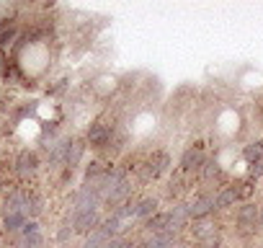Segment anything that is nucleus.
Masks as SVG:
<instances>
[{"instance_id":"nucleus-13","label":"nucleus","mask_w":263,"mask_h":248,"mask_svg":"<svg viewBox=\"0 0 263 248\" xmlns=\"http://www.w3.org/2000/svg\"><path fill=\"white\" fill-rule=\"evenodd\" d=\"M24 220H26V215H24V212H16V215H6V230L16 233L18 227H24Z\"/></svg>"},{"instance_id":"nucleus-2","label":"nucleus","mask_w":263,"mask_h":248,"mask_svg":"<svg viewBox=\"0 0 263 248\" xmlns=\"http://www.w3.org/2000/svg\"><path fill=\"white\" fill-rule=\"evenodd\" d=\"M114 132H116V130L111 127V124H106V121H93L90 130H88V145L96 148V150H103V148L111 145Z\"/></svg>"},{"instance_id":"nucleus-8","label":"nucleus","mask_w":263,"mask_h":248,"mask_svg":"<svg viewBox=\"0 0 263 248\" xmlns=\"http://www.w3.org/2000/svg\"><path fill=\"white\" fill-rule=\"evenodd\" d=\"M258 222H260V209L255 204H245L237 215V225L240 227H255Z\"/></svg>"},{"instance_id":"nucleus-11","label":"nucleus","mask_w":263,"mask_h":248,"mask_svg":"<svg viewBox=\"0 0 263 248\" xmlns=\"http://www.w3.org/2000/svg\"><path fill=\"white\" fill-rule=\"evenodd\" d=\"M83 150H85V143H70V150H67L65 163H67L70 168H75V166L80 163V158H83Z\"/></svg>"},{"instance_id":"nucleus-5","label":"nucleus","mask_w":263,"mask_h":248,"mask_svg":"<svg viewBox=\"0 0 263 248\" xmlns=\"http://www.w3.org/2000/svg\"><path fill=\"white\" fill-rule=\"evenodd\" d=\"M129 194H132V184H129V179H124V181H119V184L106 194V204L116 209L119 204H124V202L129 199Z\"/></svg>"},{"instance_id":"nucleus-15","label":"nucleus","mask_w":263,"mask_h":248,"mask_svg":"<svg viewBox=\"0 0 263 248\" xmlns=\"http://www.w3.org/2000/svg\"><path fill=\"white\" fill-rule=\"evenodd\" d=\"M103 248H132V240L129 238H121V235H116L114 240H108Z\"/></svg>"},{"instance_id":"nucleus-3","label":"nucleus","mask_w":263,"mask_h":248,"mask_svg":"<svg viewBox=\"0 0 263 248\" xmlns=\"http://www.w3.org/2000/svg\"><path fill=\"white\" fill-rule=\"evenodd\" d=\"M72 227L78 230V233H93L96 227H98V212L96 209H75V215H72Z\"/></svg>"},{"instance_id":"nucleus-16","label":"nucleus","mask_w":263,"mask_h":248,"mask_svg":"<svg viewBox=\"0 0 263 248\" xmlns=\"http://www.w3.org/2000/svg\"><path fill=\"white\" fill-rule=\"evenodd\" d=\"M260 225H263V212H260Z\"/></svg>"},{"instance_id":"nucleus-10","label":"nucleus","mask_w":263,"mask_h":248,"mask_svg":"<svg viewBox=\"0 0 263 248\" xmlns=\"http://www.w3.org/2000/svg\"><path fill=\"white\" fill-rule=\"evenodd\" d=\"M237 199V186H230V189H222L217 197H214V209H224L230 207L232 202Z\"/></svg>"},{"instance_id":"nucleus-7","label":"nucleus","mask_w":263,"mask_h":248,"mask_svg":"<svg viewBox=\"0 0 263 248\" xmlns=\"http://www.w3.org/2000/svg\"><path fill=\"white\" fill-rule=\"evenodd\" d=\"M212 209H214V197H199L194 204H189V215H191L194 220L206 217Z\"/></svg>"},{"instance_id":"nucleus-14","label":"nucleus","mask_w":263,"mask_h":248,"mask_svg":"<svg viewBox=\"0 0 263 248\" xmlns=\"http://www.w3.org/2000/svg\"><path fill=\"white\" fill-rule=\"evenodd\" d=\"M106 171H108V168H106L103 163H98V161H93V163L88 166V171H85V176H88V181H90V179H101V176H103Z\"/></svg>"},{"instance_id":"nucleus-4","label":"nucleus","mask_w":263,"mask_h":248,"mask_svg":"<svg viewBox=\"0 0 263 248\" xmlns=\"http://www.w3.org/2000/svg\"><path fill=\"white\" fill-rule=\"evenodd\" d=\"M147 230L153 235H160V233H173L176 230V222H173V215L171 212H158L147 220Z\"/></svg>"},{"instance_id":"nucleus-12","label":"nucleus","mask_w":263,"mask_h":248,"mask_svg":"<svg viewBox=\"0 0 263 248\" xmlns=\"http://www.w3.org/2000/svg\"><path fill=\"white\" fill-rule=\"evenodd\" d=\"M18 171H21V173L36 171V155H34V153H24V155L18 158Z\"/></svg>"},{"instance_id":"nucleus-6","label":"nucleus","mask_w":263,"mask_h":248,"mask_svg":"<svg viewBox=\"0 0 263 248\" xmlns=\"http://www.w3.org/2000/svg\"><path fill=\"white\" fill-rule=\"evenodd\" d=\"M204 163H206V161H204L201 148H189V150L183 153V158H181V168H183L186 173H189V171H199Z\"/></svg>"},{"instance_id":"nucleus-1","label":"nucleus","mask_w":263,"mask_h":248,"mask_svg":"<svg viewBox=\"0 0 263 248\" xmlns=\"http://www.w3.org/2000/svg\"><path fill=\"white\" fill-rule=\"evenodd\" d=\"M168 166H171L168 153H165V150H155V153L140 166V176H142V181H155V179H160V176L168 171Z\"/></svg>"},{"instance_id":"nucleus-9","label":"nucleus","mask_w":263,"mask_h":248,"mask_svg":"<svg viewBox=\"0 0 263 248\" xmlns=\"http://www.w3.org/2000/svg\"><path fill=\"white\" fill-rule=\"evenodd\" d=\"M153 215H158V199H153V197L137 199V217H142V220H150Z\"/></svg>"}]
</instances>
